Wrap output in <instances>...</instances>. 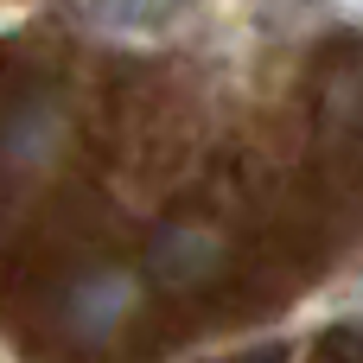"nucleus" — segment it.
Instances as JSON below:
<instances>
[{
	"mask_svg": "<svg viewBox=\"0 0 363 363\" xmlns=\"http://www.w3.org/2000/svg\"><path fill=\"white\" fill-rule=\"evenodd\" d=\"M134 306H140V281H134L128 268H96V274L70 281V294H64V325L83 332V338H102V332H115Z\"/></svg>",
	"mask_w": 363,
	"mask_h": 363,
	"instance_id": "obj_1",
	"label": "nucleus"
},
{
	"mask_svg": "<svg viewBox=\"0 0 363 363\" xmlns=\"http://www.w3.org/2000/svg\"><path fill=\"white\" fill-rule=\"evenodd\" d=\"M217 262H223V236L204 230V223H172L147 249V274L153 281H204Z\"/></svg>",
	"mask_w": 363,
	"mask_h": 363,
	"instance_id": "obj_2",
	"label": "nucleus"
},
{
	"mask_svg": "<svg viewBox=\"0 0 363 363\" xmlns=\"http://www.w3.org/2000/svg\"><path fill=\"white\" fill-rule=\"evenodd\" d=\"M57 147H64V108H57L51 96L19 102V115H13L6 134H0V160H13V166H51Z\"/></svg>",
	"mask_w": 363,
	"mask_h": 363,
	"instance_id": "obj_3",
	"label": "nucleus"
},
{
	"mask_svg": "<svg viewBox=\"0 0 363 363\" xmlns=\"http://www.w3.org/2000/svg\"><path fill=\"white\" fill-rule=\"evenodd\" d=\"M70 13L96 32H128V38H153V32H172L185 0H70Z\"/></svg>",
	"mask_w": 363,
	"mask_h": 363,
	"instance_id": "obj_4",
	"label": "nucleus"
},
{
	"mask_svg": "<svg viewBox=\"0 0 363 363\" xmlns=\"http://www.w3.org/2000/svg\"><path fill=\"white\" fill-rule=\"evenodd\" d=\"M325 0H255V13L268 19V26H300V19H313Z\"/></svg>",
	"mask_w": 363,
	"mask_h": 363,
	"instance_id": "obj_5",
	"label": "nucleus"
}]
</instances>
